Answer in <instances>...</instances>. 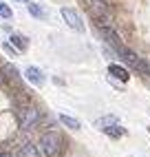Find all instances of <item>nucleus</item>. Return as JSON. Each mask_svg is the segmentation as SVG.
I'll return each instance as SVG.
<instances>
[{"label": "nucleus", "instance_id": "nucleus-19", "mask_svg": "<svg viewBox=\"0 0 150 157\" xmlns=\"http://www.w3.org/2000/svg\"><path fill=\"white\" fill-rule=\"evenodd\" d=\"M13 2H29V0H13Z\"/></svg>", "mask_w": 150, "mask_h": 157}, {"label": "nucleus", "instance_id": "nucleus-18", "mask_svg": "<svg viewBox=\"0 0 150 157\" xmlns=\"http://www.w3.org/2000/svg\"><path fill=\"white\" fill-rule=\"evenodd\" d=\"M0 157H13L11 153H0Z\"/></svg>", "mask_w": 150, "mask_h": 157}, {"label": "nucleus", "instance_id": "nucleus-10", "mask_svg": "<svg viewBox=\"0 0 150 157\" xmlns=\"http://www.w3.org/2000/svg\"><path fill=\"white\" fill-rule=\"evenodd\" d=\"M108 73H111L113 78L122 80V82H128V78H130V73H128L124 67H119V64H111V67H108Z\"/></svg>", "mask_w": 150, "mask_h": 157}, {"label": "nucleus", "instance_id": "nucleus-15", "mask_svg": "<svg viewBox=\"0 0 150 157\" xmlns=\"http://www.w3.org/2000/svg\"><path fill=\"white\" fill-rule=\"evenodd\" d=\"M104 133H106V135H111V137H124V135H126V131L119 126V122L113 124V126H108V128H104Z\"/></svg>", "mask_w": 150, "mask_h": 157}, {"label": "nucleus", "instance_id": "nucleus-1", "mask_svg": "<svg viewBox=\"0 0 150 157\" xmlns=\"http://www.w3.org/2000/svg\"><path fill=\"white\" fill-rule=\"evenodd\" d=\"M60 151H62V137L58 133L49 131L40 137V153L44 157H58Z\"/></svg>", "mask_w": 150, "mask_h": 157}, {"label": "nucleus", "instance_id": "nucleus-16", "mask_svg": "<svg viewBox=\"0 0 150 157\" xmlns=\"http://www.w3.org/2000/svg\"><path fill=\"white\" fill-rule=\"evenodd\" d=\"M0 18H5V20L13 18V11H11V7H9L7 2H0Z\"/></svg>", "mask_w": 150, "mask_h": 157}, {"label": "nucleus", "instance_id": "nucleus-9", "mask_svg": "<svg viewBox=\"0 0 150 157\" xmlns=\"http://www.w3.org/2000/svg\"><path fill=\"white\" fill-rule=\"evenodd\" d=\"M18 157H40V148L36 144H22L18 148Z\"/></svg>", "mask_w": 150, "mask_h": 157}, {"label": "nucleus", "instance_id": "nucleus-14", "mask_svg": "<svg viewBox=\"0 0 150 157\" xmlns=\"http://www.w3.org/2000/svg\"><path fill=\"white\" fill-rule=\"evenodd\" d=\"M133 69L139 71L141 75L150 78V62H146V60H141V58H137V62H135V67H133Z\"/></svg>", "mask_w": 150, "mask_h": 157}, {"label": "nucleus", "instance_id": "nucleus-12", "mask_svg": "<svg viewBox=\"0 0 150 157\" xmlns=\"http://www.w3.org/2000/svg\"><path fill=\"white\" fill-rule=\"evenodd\" d=\"M27 9H29V13L33 16V18H38V20H44V18H47V11H44V9H42L40 5H36V2H31V0L27 2Z\"/></svg>", "mask_w": 150, "mask_h": 157}, {"label": "nucleus", "instance_id": "nucleus-17", "mask_svg": "<svg viewBox=\"0 0 150 157\" xmlns=\"http://www.w3.org/2000/svg\"><path fill=\"white\" fill-rule=\"evenodd\" d=\"M2 49L7 51V53H9V56H13V58L18 56V49H16V47H11V44H9V42H7V44H2Z\"/></svg>", "mask_w": 150, "mask_h": 157}, {"label": "nucleus", "instance_id": "nucleus-13", "mask_svg": "<svg viewBox=\"0 0 150 157\" xmlns=\"http://www.w3.org/2000/svg\"><path fill=\"white\" fill-rule=\"evenodd\" d=\"M113 124H117V117H115V115H104V117H99L97 122H95V126H97V128H108V126H113Z\"/></svg>", "mask_w": 150, "mask_h": 157}, {"label": "nucleus", "instance_id": "nucleus-2", "mask_svg": "<svg viewBox=\"0 0 150 157\" xmlns=\"http://www.w3.org/2000/svg\"><path fill=\"white\" fill-rule=\"evenodd\" d=\"M16 117H18L20 128H33L36 124L40 122V111L36 106H31V104H27V106H20L18 109Z\"/></svg>", "mask_w": 150, "mask_h": 157}, {"label": "nucleus", "instance_id": "nucleus-5", "mask_svg": "<svg viewBox=\"0 0 150 157\" xmlns=\"http://www.w3.org/2000/svg\"><path fill=\"white\" fill-rule=\"evenodd\" d=\"M24 78H27L33 86H42V84H44V73H42L38 67H27V69H24Z\"/></svg>", "mask_w": 150, "mask_h": 157}, {"label": "nucleus", "instance_id": "nucleus-4", "mask_svg": "<svg viewBox=\"0 0 150 157\" xmlns=\"http://www.w3.org/2000/svg\"><path fill=\"white\" fill-rule=\"evenodd\" d=\"M99 33H102V38H104V42H106V44H111L113 51H117V49L122 47V40H119V36L115 33V29H113V27H108V25L99 27Z\"/></svg>", "mask_w": 150, "mask_h": 157}, {"label": "nucleus", "instance_id": "nucleus-6", "mask_svg": "<svg viewBox=\"0 0 150 157\" xmlns=\"http://www.w3.org/2000/svg\"><path fill=\"white\" fill-rule=\"evenodd\" d=\"M88 11H91L95 18H104V16H108L106 0H88Z\"/></svg>", "mask_w": 150, "mask_h": 157}, {"label": "nucleus", "instance_id": "nucleus-3", "mask_svg": "<svg viewBox=\"0 0 150 157\" xmlns=\"http://www.w3.org/2000/svg\"><path fill=\"white\" fill-rule=\"evenodd\" d=\"M60 13H62V18H64V22H66L73 31H77V33H84V20L80 18V13L75 11V9H71V7H62V9H60Z\"/></svg>", "mask_w": 150, "mask_h": 157}, {"label": "nucleus", "instance_id": "nucleus-11", "mask_svg": "<svg viewBox=\"0 0 150 157\" xmlns=\"http://www.w3.org/2000/svg\"><path fill=\"white\" fill-rule=\"evenodd\" d=\"M60 122L64 124L66 128H71V131H80L82 128V124H80V120H75V117H71V115H60Z\"/></svg>", "mask_w": 150, "mask_h": 157}, {"label": "nucleus", "instance_id": "nucleus-8", "mask_svg": "<svg viewBox=\"0 0 150 157\" xmlns=\"http://www.w3.org/2000/svg\"><path fill=\"white\" fill-rule=\"evenodd\" d=\"M9 44H11V47H16L18 51H27V47H29V40H27L22 33H11V36H9Z\"/></svg>", "mask_w": 150, "mask_h": 157}, {"label": "nucleus", "instance_id": "nucleus-7", "mask_svg": "<svg viewBox=\"0 0 150 157\" xmlns=\"http://www.w3.org/2000/svg\"><path fill=\"white\" fill-rule=\"evenodd\" d=\"M2 73H5V78L9 80V82H13V84H22V80H20V71L16 69V64H5L2 67Z\"/></svg>", "mask_w": 150, "mask_h": 157}]
</instances>
